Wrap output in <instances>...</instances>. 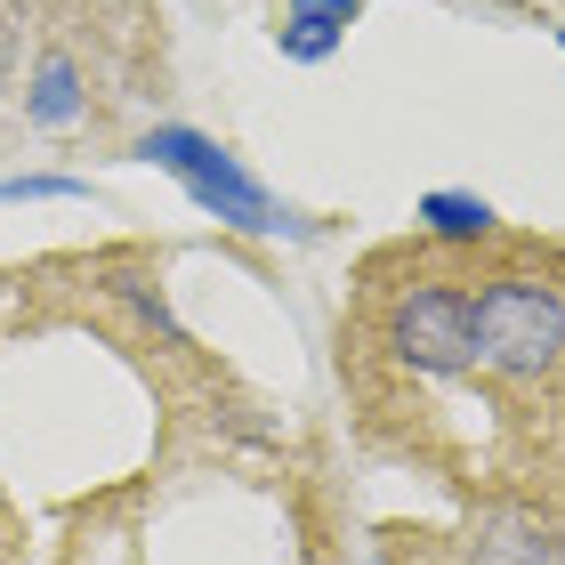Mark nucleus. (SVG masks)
Here are the masks:
<instances>
[{"label": "nucleus", "mask_w": 565, "mask_h": 565, "mask_svg": "<svg viewBox=\"0 0 565 565\" xmlns=\"http://www.w3.org/2000/svg\"><path fill=\"white\" fill-rule=\"evenodd\" d=\"M493 565H557L550 542H525V550H493Z\"/></svg>", "instance_id": "8"}, {"label": "nucleus", "mask_w": 565, "mask_h": 565, "mask_svg": "<svg viewBox=\"0 0 565 565\" xmlns=\"http://www.w3.org/2000/svg\"><path fill=\"white\" fill-rule=\"evenodd\" d=\"M355 17H364V0H282L275 41H282V57L316 65V57H331V49L348 41V24H355Z\"/></svg>", "instance_id": "4"}, {"label": "nucleus", "mask_w": 565, "mask_h": 565, "mask_svg": "<svg viewBox=\"0 0 565 565\" xmlns=\"http://www.w3.org/2000/svg\"><path fill=\"white\" fill-rule=\"evenodd\" d=\"M388 348H396V364H413L428 380L477 372V299H469V282L413 275L388 299Z\"/></svg>", "instance_id": "3"}, {"label": "nucleus", "mask_w": 565, "mask_h": 565, "mask_svg": "<svg viewBox=\"0 0 565 565\" xmlns=\"http://www.w3.org/2000/svg\"><path fill=\"white\" fill-rule=\"evenodd\" d=\"M557 49H565V33H557Z\"/></svg>", "instance_id": "9"}, {"label": "nucleus", "mask_w": 565, "mask_h": 565, "mask_svg": "<svg viewBox=\"0 0 565 565\" xmlns=\"http://www.w3.org/2000/svg\"><path fill=\"white\" fill-rule=\"evenodd\" d=\"M420 226L436 243H484L493 235V202L460 194V186H436V194H420Z\"/></svg>", "instance_id": "6"}, {"label": "nucleus", "mask_w": 565, "mask_h": 565, "mask_svg": "<svg viewBox=\"0 0 565 565\" xmlns=\"http://www.w3.org/2000/svg\"><path fill=\"white\" fill-rule=\"evenodd\" d=\"M24 114H33L41 130H73V121L89 114L82 65H73V57H41V73H33V89H24Z\"/></svg>", "instance_id": "5"}, {"label": "nucleus", "mask_w": 565, "mask_h": 565, "mask_svg": "<svg viewBox=\"0 0 565 565\" xmlns=\"http://www.w3.org/2000/svg\"><path fill=\"white\" fill-rule=\"evenodd\" d=\"M89 186L82 178H57V170H24V178H0V202H82Z\"/></svg>", "instance_id": "7"}, {"label": "nucleus", "mask_w": 565, "mask_h": 565, "mask_svg": "<svg viewBox=\"0 0 565 565\" xmlns=\"http://www.w3.org/2000/svg\"><path fill=\"white\" fill-rule=\"evenodd\" d=\"M138 162L170 170L178 186H186L211 218H226L235 235H307L291 211H275V194H267L259 178L235 162V153H226L218 138L186 130V121H162V130H146V138H138Z\"/></svg>", "instance_id": "2"}, {"label": "nucleus", "mask_w": 565, "mask_h": 565, "mask_svg": "<svg viewBox=\"0 0 565 565\" xmlns=\"http://www.w3.org/2000/svg\"><path fill=\"white\" fill-rule=\"evenodd\" d=\"M477 364L493 380H550L565 364V291L542 275L477 282Z\"/></svg>", "instance_id": "1"}]
</instances>
